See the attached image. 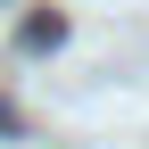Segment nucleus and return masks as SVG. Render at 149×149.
<instances>
[{"label":"nucleus","mask_w":149,"mask_h":149,"mask_svg":"<svg viewBox=\"0 0 149 149\" xmlns=\"http://www.w3.org/2000/svg\"><path fill=\"white\" fill-rule=\"evenodd\" d=\"M58 33H66L58 17H33V25H25V50H58Z\"/></svg>","instance_id":"obj_1"},{"label":"nucleus","mask_w":149,"mask_h":149,"mask_svg":"<svg viewBox=\"0 0 149 149\" xmlns=\"http://www.w3.org/2000/svg\"><path fill=\"white\" fill-rule=\"evenodd\" d=\"M0 133H17V108H8V100H0Z\"/></svg>","instance_id":"obj_2"}]
</instances>
